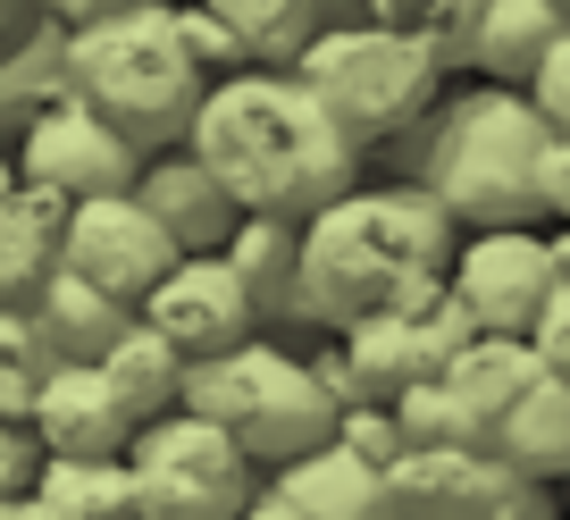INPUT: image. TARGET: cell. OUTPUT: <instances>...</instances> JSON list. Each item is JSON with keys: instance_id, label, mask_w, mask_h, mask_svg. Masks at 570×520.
<instances>
[{"instance_id": "obj_1", "label": "cell", "mask_w": 570, "mask_h": 520, "mask_svg": "<svg viewBox=\"0 0 570 520\" xmlns=\"http://www.w3.org/2000/svg\"><path fill=\"white\" fill-rule=\"evenodd\" d=\"M177 144L227 185L235 210H268V218H303L361 177V144L327 118V101L294 68L210 76Z\"/></svg>"}, {"instance_id": "obj_2", "label": "cell", "mask_w": 570, "mask_h": 520, "mask_svg": "<svg viewBox=\"0 0 570 520\" xmlns=\"http://www.w3.org/2000/svg\"><path fill=\"white\" fill-rule=\"evenodd\" d=\"M453 210L411 185H344L320 210L294 218V320L327 327L370 320V311L411 303L420 286H436L453 261Z\"/></svg>"}, {"instance_id": "obj_3", "label": "cell", "mask_w": 570, "mask_h": 520, "mask_svg": "<svg viewBox=\"0 0 570 520\" xmlns=\"http://www.w3.org/2000/svg\"><path fill=\"white\" fill-rule=\"evenodd\" d=\"M59 76H68L76 101H92L135 144H177L202 85H210V68L185 42L177 0H126V9L85 18L59 51Z\"/></svg>"}, {"instance_id": "obj_4", "label": "cell", "mask_w": 570, "mask_h": 520, "mask_svg": "<svg viewBox=\"0 0 570 520\" xmlns=\"http://www.w3.org/2000/svg\"><path fill=\"white\" fill-rule=\"evenodd\" d=\"M537 151L546 118L520 85H470L420 109V185L453 210V227L537 218Z\"/></svg>"}, {"instance_id": "obj_5", "label": "cell", "mask_w": 570, "mask_h": 520, "mask_svg": "<svg viewBox=\"0 0 570 520\" xmlns=\"http://www.w3.org/2000/svg\"><path fill=\"white\" fill-rule=\"evenodd\" d=\"M202 420L235 436L252 462H294L311 453L327 429H336V395H327V377L311 370L303 353H277L268 336H235L227 353H202L185 361V395Z\"/></svg>"}, {"instance_id": "obj_6", "label": "cell", "mask_w": 570, "mask_h": 520, "mask_svg": "<svg viewBox=\"0 0 570 520\" xmlns=\"http://www.w3.org/2000/svg\"><path fill=\"white\" fill-rule=\"evenodd\" d=\"M445 377H453V395H462V412H470V436H479L487 453H503V462L529 470V479H570V377L553 370L529 336L479 327V336L445 361Z\"/></svg>"}, {"instance_id": "obj_7", "label": "cell", "mask_w": 570, "mask_h": 520, "mask_svg": "<svg viewBox=\"0 0 570 520\" xmlns=\"http://www.w3.org/2000/svg\"><path fill=\"white\" fill-rule=\"evenodd\" d=\"M294 76L327 101V118L353 144H377V135H411L420 126V109L436 101L445 59L377 18H320V35L294 51Z\"/></svg>"}, {"instance_id": "obj_8", "label": "cell", "mask_w": 570, "mask_h": 520, "mask_svg": "<svg viewBox=\"0 0 570 520\" xmlns=\"http://www.w3.org/2000/svg\"><path fill=\"white\" fill-rule=\"evenodd\" d=\"M252 453L235 445L218 420H202L194 403H168V412L135 420L126 436V479H135V520H235L252 479Z\"/></svg>"}, {"instance_id": "obj_9", "label": "cell", "mask_w": 570, "mask_h": 520, "mask_svg": "<svg viewBox=\"0 0 570 520\" xmlns=\"http://www.w3.org/2000/svg\"><path fill=\"white\" fill-rule=\"evenodd\" d=\"M386 479L403 520H562L553 479H529L487 445H403Z\"/></svg>"}, {"instance_id": "obj_10", "label": "cell", "mask_w": 570, "mask_h": 520, "mask_svg": "<svg viewBox=\"0 0 570 520\" xmlns=\"http://www.w3.org/2000/svg\"><path fill=\"white\" fill-rule=\"evenodd\" d=\"M51 261L76 269L85 286L118 294L126 311L142 303V286L177 261V235L135 202V185L118 194H85V202H59V227H51Z\"/></svg>"}, {"instance_id": "obj_11", "label": "cell", "mask_w": 570, "mask_h": 520, "mask_svg": "<svg viewBox=\"0 0 570 520\" xmlns=\"http://www.w3.org/2000/svg\"><path fill=\"white\" fill-rule=\"evenodd\" d=\"M445 286H453V303L470 311V327L529 336L537 311H546V294H553V252H546V235H537V218H520V227H470V235H453Z\"/></svg>"}, {"instance_id": "obj_12", "label": "cell", "mask_w": 570, "mask_h": 520, "mask_svg": "<svg viewBox=\"0 0 570 520\" xmlns=\"http://www.w3.org/2000/svg\"><path fill=\"white\" fill-rule=\"evenodd\" d=\"M135 168H142V144L126 126H109L92 101H76V92H59V101L26 126V151H18V177L35 185V194H51V202L118 194V185H135Z\"/></svg>"}, {"instance_id": "obj_13", "label": "cell", "mask_w": 570, "mask_h": 520, "mask_svg": "<svg viewBox=\"0 0 570 520\" xmlns=\"http://www.w3.org/2000/svg\"><path fill=\"white\" fill-rule=\"evenodd\" d=\"M135 320L160 327L185 361H202V353H227L235 336H252V327H261V311H252L244 277L227 269V252H177V261L142 286Z\"/></svg>"}, {"instance_id": "obj_14", "label": "cell", "mask_w": 570, "mask_h": 520, "mask_svg": "<svg viewBox=\"0 0 570 520\" xmlns=\"http://www.w3.org/2000/svg\"><path fill=\"white\" fill-rule=\"evenodd\" d=\"M26 436H35L42 453H126L135 412L118 403V386H109L92 361H51L35 403H26Z\"/></svg>"}, {"instance_id": "obj_15", "label": "cell", "mask_w": 570, "mask_h": 520, "mask_svg": "<svg viewBox=\"0 0 570 520\" xmlns=\"http://www.w3.org/2000/svg\"><path fill=\"white\" fill-rule=\"evenodd\" d=\"M277 487H285L294 503H303L311 520H403L386 462H370V453L336 445V436H320L311 453L277 462Z\"/></svg>"}, {"instance_id": "obj_16", "label": "cell", "mask_w": 570, "mask_h": 520, "mask_svg": "<svg viewBox=\"0 0 570 520\" xmlns=\"http://www.w3.org/2000/svg\"><path fill=\"white\" fill-rule=\"evenodd\" d=\"M135 202L177 235V252H218V235L235 227V202L194 151H168V160H142L135 168Z\"/></svg>"}, {"instance_id": "obj_17", "label": "cell", "mask_w": 570, "mask_h": 520, "mask_svg": "<svg viewBox=\"0 0 570 520\" xmlns=\"http://www.w3.org/2000/svg\"><path fill=\"white\" fill-rule=\"evenodd\" d=\"M26 503H35V520H135L126 453H42Z\"/></svg>"}, {"instance_id": "obj_18", "label": "cell", "mask_w": 570, "mask_h": 520, "mask_svg": "<svg viewBox=\"0 0 570 520\" xmlns=\"http://www.w3.org/2000/svg\"><path fill=\"white\" fill-rule=\"evenodd\" d=\"M35 286H42V294H35V311H26V320H35V336H42V353H51V361H92V353L126 327V303H118V294L85 286V277L59 269V261L35 277Z\"/></svg>"}, {"instance_id": "obj_19", "label": "cell", "mask_w": 570, "mask_h": 520, "mask_svg": "<svg viewBox=\"0 0 570 520\" xmlns=\"http://www.w3.org/2000/svg\"><path fill=\"white\" fill-rule=\"evenodd\" d=\"M570 26V0H479V26H470V68H487L495 85H520V76L546 59V42Z\"/></svg>"}, {"instance_id": "obj_20", "label": "cell", "mask_w": 570, "mask_h": 520, "mask_svg": "<svg viewBox=\"0 0 570 520\" xmlns=\"http://www.w3.org/2000/svg\"><path fill=\"white\" fill-rule=\"evenodd\" d=\"M92 370H101L109 386H118V403H126L135 420L168 412V403L185 395V353L160 336V327H142L135 311H126V327L101 344V353H92Z\"/></svg>"}, {"instance_id": "obj_21", "label": "cell", "mask_w": 570, "mask_h": 520, "mask_svg": "<svg viewBox=\"0 0 570 520\" xmlns=\"http://www.w3.org/2000/svg\"><path fill=\"white\" fill-rule=\"evenodd\" d=\"M218 252H227V269L244 277L261 320H294V218L235 210V227L218 235Z\"/></svg>"}, {"instance_id": "obj_22", "label": "cell", "mask_w": 570, "mask_h": 520, "mask_svg": "<svg viewBox=\"0 0 570 520\" xmlns=\"http://www.w3.org/2000/svg\"><path fill=\"white\" fill-rule=\"evenodd\" d=\"M202 9L227 26L244 68H294V51L320 35V0H202Z\"/></svg>"}, {"instance_id": "obj_23", "label": "cell", "mask_w": 570, "mask_h": 520, "mask_svg": "<svg viewBox=\"0 0 570 520\" xmlns=\"http://www.w3.org/2000/svg\"><path fill=\"white\" fill-rule=\"evenodd\" d=\"M361 18L394 26V35H411L420 51H436L453 68V59H470V26H479V0H361Z\"/></svg>"}, {"instance_id": "obj_24", "label": "cell", "mask_w": 570, "mask_h": 520, "mask_svg": "<svg viewBox=\"0 0 570 520\" xmlns=\"http://www.w3.org/2000/svg\"><path fill=\"white\" fill-rule=\"evenodd\" d=\"M394 429H403V445H479L445 370H436V377H411L403 395H394Z\"/></svg>"}, {"instance_id": "obj_25", "label": "cell", "mask_w": 570, "mask_h": 520, "mask_svg": "<svg viewBox=\"0 0 570 520\" xmlns=\"http://www.w3.org/2000/svg\"><path fill=\"white\" fill-rule=\"evenodd\" d=\"M42 370H51V353H42L35 320L0 303V420H26V403H35Z\"/></svg>"}, {"instance_id": "obj_26", "label": "cell", "mask_w": 570, "mask_h": 520, "mask_svg": "<svg viewBox=\"0 0 570 520\" xmlns=\"http://www.w3.org/2000/svg\"><path fill=\"white\" fill-rule=\"evenodd\" d=\"M336 445H353V453H370V462H394L403 453V429H394V403H336Z\"/></svg>"}, {"instance_id": "obj_27", "label": "cell", "mask_w": 570, "mask_h": 520, "mask_svg": "<svg viewBox=\"0 0 570 520\" xmlns=\"http://www.w3.org/2000/svg\"><path fill=\"white\" fill-rule=\"evenodd\" d=\"M520 92L537 101V118H546V126H570V26L546 42V59L520 76Z\"/></svg>"}, {"instance_id": "obj_28", "label": "cell", "mask_w": 570, "mask_h": 520, "mask_svg": "<svg viewBox=\"0 0 570 520\" xmlns=\"http://www.w3.org/2000/svg\"><path fill=\"white\" fill-rule=\"evenodd\" d=\"M537 218L570 227V126H546V151H537Z\"/></svg>"}, {"instance_id": "obj_29", "label": "cell", "mask_w": 570, "mask_h": 520, "mask_svg": "<svg viewBox=\"0 0 570 520\" xmlns=\"http://www.w3.org/2000/svg\"><path fill=\"white\" fill-rule=\"evenodd\" d=\"M529 344L553 361V370L570 377V286H553L546 294V311H537V327H529Z\"/></svg>"}, {"instance_id": "obj_30", "label": "cell", "mask_w": 570, "mask_h": 520, "mask_svg": "<svg viewBox=\"0 0 570 520\" xmlns=\"http://www.w3.org/2000/svg\"><path fill=\"white\" fill-rule=\"evenodd\" d=\"M35 462H42V445L26 436V420H0V496H26Z\"/></svg>"}, {"instance_id": "obj_31", "label": "cell", "mask_w": 570, "mask_h": 520, "mask_svg": "<svg viewBox=\"0 0 570 520\" xmlns=\"http://www.w3.org/2000/svg\"><path fill=\"white\" fill-rule=\"evenodd\" d=\"M235 520H311V512L285 496L277 479H268V487H252V496H244V512H235Z\"/></svg>"}, {"instance_id": "obj_32", "label": "cell", "mask_w": 570, "mask_h": 520, "mask_svg": "<svg viewBox=\"0 0 570 520\" xmlns=\"http://www.w3.org/2000/svg\"><path fill=\"white\" fill-rule=\"evenodd\" d=\"M546 252H553V286H570V227H553Z\"/></svg>"}, {"instance_id": "obj_33", "label": "cell", "mask_w": 570, "mask_h": 520, "mask_svg": "<svg viewBox=\"0 0 570 520\" xmlns=\"http://www.w3.org/2000/svg\"><path fill=\"white\" fill-rule=\"evenodd\" d=\"M0 520H35V503H26V496H0Z\"/></svg>"}, {"instance_id": "obj_34", "label": "cell", "mask_w": 570, "mask_h": 520, "mask_svg": "<svg viewBox=\"0 0 570 520\" xmlns=\"http://www.w3.org/2000/svg\"><path fill=\"white\" fill-rule=\"evenodd\" d=\"M320 18H361V0H320Z\"/></svg>"}, {"instance_id": "obj_35", "label": "cell", "mask_w": 570, "mask_h": 520, "mask_svg": "<svg viewBox=\"0 0 570 520\" xmlns=\"http://www.w3.org/2000/svg\"><path fill=\"white\" fill-rule=\"evenodd\" d=\"M553 496H562V520H570V479H553Z\"/></svg>"}]
</instances>
